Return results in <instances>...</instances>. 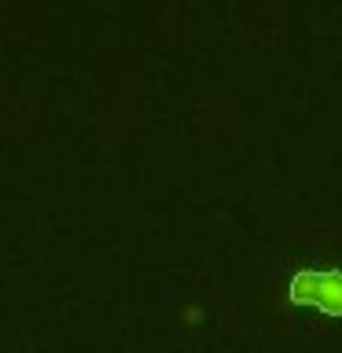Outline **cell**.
<instances>
[{
  "instance_id": "cell-1",
  "label": "cell",
  "mask_w": 342,
  "mask_h": 353,
  "mask_svg": "<svg viewBox=\"0 0 342 353\" xmlns=\"http://www.w3.org/2000/svg\"><path fill=\"white\" fill-rule=\"evenodd\" d=\"M283 298L291 309H309L324 320H342V265H294L287 272Z\"/></svg>"
}]
</instances>
